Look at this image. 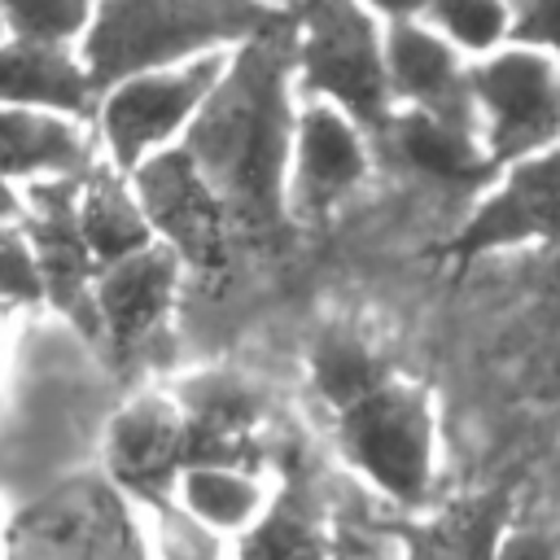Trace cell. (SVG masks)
Wrapping results in <instances>:
<instances>
[{
  "label": "cell",
  "instance_id": "cell-19",
  "mask_svg": "<svg viewBox=\"0 0 560 560\" xmlns=\"http://www.w3.org/2000/svg\"><path fill=\"white\" fill-rule=\"evenodd\" d=\"M512 490H486L464 499L407 534V560H494L503 534L512 529Z\"/></svg>",
  "mask_w": 560,
  "mask_h": 560
},
{
  "label": "cell",
  "instance_id": "cell-15",
  "mask_svg": "<svg viewBox=\"0 0 560 560\" xmlns=\"http://www.w3.org/2000/svg\"><path fill=\"white\" fill-rule=\"evenodd\" d=\"M96 83L92 70L70 39H31L9 35L0 44V105H31L57 109L70 118L96 114Z\"/></svg>",
  "mask_w": 560,
  "mask_h": 560
},
{
  "label": "cell",
  "instance_id": "cell-31",
  "mask_svg": "<svg viewBox=\"0 0 560 560\" xmlns=\"http://www.w3.org/2000/svg\"><path fill=\"white\" fill-rule=\"evenodd\" d=\"M551 302L560 311V245H551Z\"/></svg>",
  "mask_w": 560,
  "mask_h": 560
},
{
  "label": "cell",
  "instance_id": "cell-25",
  "mask_svg": "<svg viewBox=\"0 0 560 560\" xmlns=\"http://www.w3.org/2000/svg\"><path fill=\"white\" fill-rule=\"evenodd\" d=\"M96 4L101 0H0V18L9 22V35L79 44Z\"/></svg>",
  "mask_w": 560,
  "mask_h": 560
},
{
  "label": "cell",
  "instance_id": "cell-21",
  "mask_svg": "<svg viewBox=\"0 0 560 560\" xmlns=\"http://www.w3.org/2000/svg\"><path fill=\"white\" fill-rule=\"evenodd\" d=\"M175 499L206 529H241V534L271 503L258 468H236V464H188L175 481Z\"/></svg>",
  "mask_w": 560,
  "mask_h": 560
},
{
  "label": "cell",
  "instance_id": "cell-4",
  "mask_svg": "<svg viewBox=\"0 0 560 560\" xmlns=\"http://www.w3.org/2000/svg\"><path fill=\"white\" fill-rule=\"evenodd\" d=\"M337 446L389 503L420 508L438 472V416L429 389L407 376L381 381L372 394L337 411Z\"/></svg>",
  "mask_w": 560,
  "mask_h": 560
},
{
  "label": "cell",
  "instance_id": "cell-29",
  "mask_svg": "<svg viewBox=\"0 0 560 560\" xmlns=\"http://www.w3.org/2000/svg\"><path fill=\"white\" fill-rule=\"evenodd\" d=\"M494 560H556V547H551L538 529H521V525H512V529L503 534Z\"/></svg>",
  "mask_w": 560,
  "mask_h": 560
},
{
  "label": "cell",
  "instance_id": "cell-28",
  "mask_svg": "<svg viewBox=\"0 0 560 560\" xmlns=\"http://www.w3.org/2000/svg\"><path fill=\"white\" fill-rule=\"evenodd\" d=\"M88 560H153V556H149V542H144V534H140V525H136V516L127 512L122 499H118V508L109 512V521H105V529H101V538H96V547H92Z\"/></svg>",
  "mask_w": 560,
  "mask_h": 560
},
{
  "label": "cell",
  "instance_id": "cell-1",
  "mask_svg": "<svg viewBox=\"0 0 560 560\" xmlns=\"http://www.w3.org/2000/svg\"><path fill=\"white\" fill-rule=\"evenodd\" d=\"M302 88L289 22L232 48L214 92L192 118L184 149L223 197L236 228L289 219V158Z\"/></svg>",
  "mask_w": 560,
  "mask_h": 560
},
{
  "label": "cell",
  "instance_id": "cell-7",
  "mask_svg": "<svg viewBox=\"0 0 560 560\" xmlns=\"http://www.w3.org/2000/svg\"><path fill=\"white\" fill-rule=\"evenodd\" d=\"M538 245H560V140L494 166V179L451 236L459 262Z\"/></svg>",
  "mask_w": 560,
  "mask_h": 560
},
{
  "label": "cell",
  "instance_id": "cell-32",
  "mask_svg": "<svg viewBox=\"0 0 560 560\" xmlns=\"http://www.w3.org/2000/svg\"><path fill=\"white\" fill-rule=\"evenodd\" d=\"M4 39H9V22L0 18V44H4Z\"/></svg>",
  "mask_w": 560,
  "mask_h": 560
},
{
  "label": "cell",
  "instance_id": "cell-24",
  "mask_svg": "<svg viewBox=\"0 0 560 560\" xmlns=\"http://www.w3.org/2000/svg\"><path fill=\"white\" fill-rule=\"evenodd\" d=\"M424 18L468 57L494 52L512 39V4L508 0H429Z\"/></svg>",
  "mask_w": 560,
  "mask_h": 560
},
{
  "label": "cell",
  "instance_id": "cell-11",
  "mask_svg": "<svg viewBox=\"0 0 560 560\" xmlns=\"http://www.w3.org/2000/svg\"><path fill=\"white\" fill-rule=\"evenodd\" d=\"M79 179L26 184L22 188V201H26V228L22 232L35 249L44 298L52 306H61L70 319H79V324L88 319V328H96V311H92L96 258H92L83 228H79Z\"/></svg>",
  "mask_w": 560,
  "mask_h": 560
},
{
  "label": "cell",
  "instance_id": "cell-17",
  "mask_svg": "<svg viewBox=\"0 0 560 560\" xmlns=\"http://www.w3.org/2000/svg\"><path fill=\"white\" fill-rule=\"evenodd\" d=\"M118 499H122L118 490L96 486V481L52 490L48 499L13 516L9 560H88Z\"/></svg>",
  "mask_w": 560,
  "mask_h": 560
},
{
  "label": "cell",
  "instance_id": "cell-6",
  "mask_svg": "<svg viewBox=\"0 0 560 560\" xmlns=\"http://www.w3.org/2000/svg\"><path fill=\"white\" fill-rule=\"evenodd\" d=\"M477 131L494 166L560 140V61L534 44H499L472 57Z\"/></svg>",
  "mask_w": 560,
  "mask_h": 560
},
{
  "label": "cell",
  "instance_id": "cell-2",
  "mask_svg": "<svg viewBox=\"0 0 560 560\" xmlns=\"http://www.w3.org/2000/svg\"><path fill=\"white\" fill-rule=\"evenodd\" d=\"M280 22H289V9L276 0H101L79 52L96 92H105L144 70L232 52Z\"/></svg>",
  "mask_w": 560,
  "mask_h": 560
},
{
  "label": "cell",
  "instance_id": "cell-20",
  "mask_svg": "<svg viewBox=\"0 0 560 560\" xmlns=\"http://www.w3.org/2000/svg\"><path fill=\"white\" fill-rule=\"evenodd\" d=\"M385 127L394 131V144L407 158V166H416L420 175H433L446 184H468L477 175H494L481 131L468 122H451V118L420 114V109H394Z\"/></svg>",
  "mask_w": 560,
  "mask_h": 560
},
{
  "label": "cell",
  "instance_id": "cell-22",
  "mask_svg": "<svg viewBox=\"0 0 560 560\" xmlns=\"http://www.w3.org/2000/svg\"><path fill=\"white\" fill-rule=\"evenodd\" d=\"M306 368H311L315 394L324 398V407H328L332 416L346 411L350 402H359L363 394H372L381 381L394 376V368L385 363V354H381L363 332L341 328V324H332V328H324V332L315 337Z\"/></svg>",
  "mask_w": 560,
  "mask_h": 560
},
{
  "label": "cell",
  "instance_id": "cell-9",
  "mask_svg": "<svg viewBox=\"0 0 560 560\" xmlns=\"http://www.w3.org/2000/svg\"><path fill=\"white\" fill-rule=\"evenodd\" d=\"M368 127L346 109L302 96L289 158V219H324L341 210L368 179Z\"/></svg>",
  "mask_w": 560,
  "mask_h": 560
},
{
  "label": "cell",
  "instance_id": "cell-13",
  "mask_svg": "<svg viewBox=\"0 0 560 560\" xmlns=\"http://www.w3.org/2000/svg\"><path fill=\"white\" fill-rule=\"evenodd\" d=\"M179 276H184V258L166 241H153L127 258L96 267L92 311H96V328L114 341V350L127 354L162 328V319L175 306Z\"/></svg>",
  "mask_w": 560,
  "mask_h": 560
},
{
  "label": "cell",
  "instance_id": "cell-30",
  "mask_svg": "<svg viewBox=\"0 0 560 560\" xmlns=\"http://www.w3.org/2000/svg\"><path fill=\"white\" fill-rule=\"evenodd\" d=\"M385 22H398V18H424L429 0H368Z\"/></svg>",
  "mask_w": 560,
  "mask_h": 560
},
{
  "label": "cell",
  "instance_id": "cell-3",
  "mask_svg": "<svg viewBox=\"0 0 560 560\" xmlns=\"http://www.w3.org/2000/svg\"><path fill=\"white\" fill-rule=\"evenodd\" d=\"M302 96L346 109L368 131L394 114L385 70V18L368 0H298L289 9Z\"/></svg>",
  "mask_w": 560,
  "mask_h": 560
},
{
  "label": "cell",
  "instance_id": "cell-23",
  "mask_svg": "<svg viewBox=\"0 0 560 560\" xmlns=\"http://www.w3.org/2000/svg\"><path fill=\"white\" fill-rule=\"evenodd\" d=\"M236 560H332V547L311 499L289 486L241 534Z\"/></svg>",
  "mask_w": 560,
  "mask_h": 560
},
{
  "label": "cell",
  "instance_id": "cell-18",
  "mask_svg": "<svg viewBox=\"0 0 560 560\" xmlns=\"http://www.w3.org/2000/svg\"><path fill=\"white\" fill-rule=\"evenodd\" d=\"M79 228H83V241H88L96 267L127 258L158 241L140 197H136L131 175L105 158L79 179Z\"/></svg>",
  "mask_w": 560,
  "mask_h": 560
},
{
  "label": "cell",
  "instance_id": "cell-26",
  "mask_svg": "<svg viewBox=\"0 0 560 560\" xmlns=\"http://www.w3.org/2000/svg\"><path fill=\"white\" fill-rule=\"evenodd\" d=\"M0 298H22V302L44 298L39 262H35V249H31L26 232L4 228V223H0Z\"/></svg>",
  "mask_w": 560,
  "mask_h": 560
},
{
  "label": "cell",
  "instance_id": "cell-14",
  "mask_svg": "<svg viewBox=\"0 0 560 560\" xmlns=\"http://www.w3.org/2000/svg\"><path fill=\"white\" fill-rule=\"evenodd\" d=\"M101 140L88 118H70L57 109L0 105V179L39 184V179H79L88 175Z\"/></svg>",
  "mask_w": 560,
  "mask_h": 560
},
{
  "label": "cell",
  "instance_id": "cell-16",
  "mask_svg": "<svg viewBox=\"0 0 560 560\" xmlns=\"http://www.w3.org/2000/svg\"><path fill=\"white\" fill-rule=\"evenodd\" d=\"M179 407H184V424H188V464L258 468L262 402L245 381L197 376L179 394Z\"/></svg>",
  "mask_w": 560,
  "mask_h": 560
},
{
  "label": "cell",
  "instance_id": "cell-5",
  "mask_svg": "<svg viewBox=\"0 0 560 560\" xmlns=\"http://www.w3.org/2000/svg\"><path fill=\"white\" fill-rule=\"evenodd\" d=\"M228 57L232 52H206L179 66H162V70H144V74L109 83L96 96V114H92L105 162L131 175L140 162L184 144Z\"/></svg>",
  "mask_w": 560,
  "mask_h": 560
},
{
  "label": "cell",
  "instance_id": "cell-10",
  "mask_svg": "<svg viewBox=\"0 0 560 560\" xmlns=\"http://www.w3.org/2000/svg\"><path fill=\"white\" fill-rule=\"evenodd\" d=\"M385 70L394 109H420L477 127L472 57L455 48L429 18L385 22Z\"/></svg>",
  "mask_w": 560,
  "mask_h": 560
},
{
  "label": "cell",
  "instance_id": "cell-27",
  "mask_svg": "<svg viewBox=\"0 0 560 560\" xmlns=\"http://www.w3.org/2000/svg\"><path fill=\"white\" fill-rule=\"evenodd\" d=\"M512 4V39L534 44L560 61V0H508Z\"/></svg>",
  "mask_w": 560,
  "mask_h": 560
},
{
  "label": "cell",
  "instance_id": "cell-8",
  "mask_svg": "<svg viewBox=\"0 0 560 560\" xmlns=\"http://www.w3.org/2000/svg\"><path fill=\"white\" fill-rule=\"evenodd\" d=\"M131 184L153 223V236L166 241L184 258V267H197V271L223 267L228 236L236 223L184 144L140 162L131 171Z\"/></svg>",
  "mask_w": 560,
  "mask_h": 560
},
{
  "label": "cell",
  "instance_id": "cell-12",
  "mask_svg": "<svg viewBox=\"0 0 560 560\" xmlns=\"http://www.w3.org/2000/svg\"><path fill=\"white\" fill-rule=\"evenodd\" d=\"M184 464H188V424L179 398L136 394L114 411L105 429V468L114 486L144 499H166Z\"/></svg>",
  "mask_w": 560,
  "mask_h": 560
}]
</instances>
